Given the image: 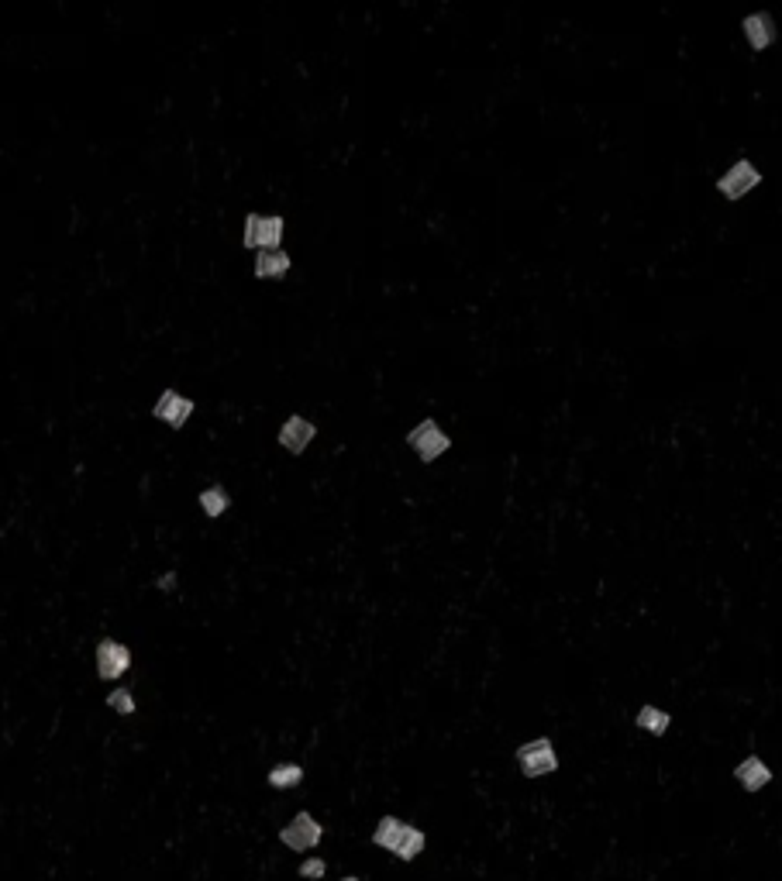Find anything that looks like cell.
Listing matches in <instances>:
<instances>
[{"instance_id": "8992f818", "label": "cell", "mask_w": 782, "mask_h": 881, "mask_svg": "<svg viewBox=\"0 0 782 881\" xmlns=\"http://www.w3.org/2000/svg\"><path fill=\"white\" fill-rule=\"evenodd\" d=\"M94 665H97V675L104 678V682H118V678H125L131 668V647L114 641V637H104V641H97Z\"/></svg>"}, {"instance_id": "ba28073f", "label": "cell", "mask_w": 782, "mask_h": 881, "mask_svg": "<svg viewBox=\"0 0 782 881\" xmlns=\"http://www.w3.org/2000/svg\"><path fill=\"white\" fill-rule=\"evenodd\" d=\"M321 837H324V826L314 820L311 813H304V809H300L297 816H293L290 823L283 826L280 830V840L286 847H290V851H314L317 844H321Z\"/></svg>"}, {"instance_id": "2e32d148", "label": "cell", "mask_w": 782, "mask_h": 881, "mask_svg": "<svg viewBox=\"0 0 782 881\" xmlns=\"http://www.w3.org/2000/svg\"><path fill=\"white\" fill-rule=\"evenodd\" d=\"M107 709H114V713L121 716H135V696H131L128 689H114L111 696H107Z\"/></svg>"}, {"instance_id": "277c9868", "label": "cell", "mask_w": 782, "mask_h": 881, "mask_svg": "<svg viewBox=\"0 0 782 881\" xmlns=\"http://www.w3.org/2000/svg\"><path fill=\"white\" fill-rule=\"evenodd\" d=\"M286 238V217L280 214H245V228H242V248L249 252H269V248H280Z\"/></svg>"}, {"instance_id": "30bf717a", "label": "cell", "mask_w": 782, "mask_h": 881, "mask_svg": "<svg viewBox=\"0 0 782 881\" xmlns=\"http://www.w3.org/2000/svg\"><path fill=\"white\" fill-rule=\"evenodd\" d=\"M741 35H745L748 49L755 52V56H762V52H769L772 45H776V38H779L776 18H772L769 11L745 14V18H741Z\"/></svg>"}, {"instance_id": "9c48e42d", "label": "cell", "mask_w": 782, "mask_h": 881, "mask_svg": "<svg viewBox=\"0 0 782 881\" xmlns=\"http://www.w3.org/2000/svg\"><path fill=\"white\" fill-rule=\"evenodd\" d=\"M152 417H156L159 424L173 427V431H183L187 420L193 417V400L183 396L180 389H162V396L152 403Z\"/></svg>"}, {"instance_id": "e0dca14e", "label": "cell", "mask_w": 782, "mask_h": 881, "mask_svg": "<svg viewBox=\"0 0 782 881\" xmlns=\"http://www.w3.org/2000/svg\"><path fill=\"white\" fill-rule=\"evenodd\" d=\"M324 871H328V864L321 861V857H311V861L300 864V878H324Z\"/></svg>"}, {"instance_id": "d6986e66", "label": "cell", "mask_w": 782, "mask_h": 881, "mask_svg": "<svg viewBox=\"0 0 782 881\" xmlns=\"http://www.w3.org/2000/svg\"><path fill=\"white\" fill-rule=\"evenodd\" d=\"M338 881H359V878H338Z\"/></svg>"}, {"instance_id": "4fadbf2b", "label": "cell", "mask_w": 782, "mask_h": 881, "mask_svg": "<svg viewBox=\"0 0 782 881\" xmlns=\"http://www.w3.org/2000/svg\"><path fill=\"white\" fill-rule=\"evenodd\" d=\"M634 727L648 737H665L672 730V713L662 706H655V703H645L638 713H634Z\"/></svg>"}, {"instance_id": "7a4b0ae2", "label": "cell", "mask_w": 782, "mask_h": 881, "mask_svg": "<svg viewBox=\"0 0 782 881\" xmlns=\"http://www.w3.org/2000/svg\"><path fill=\"white\" fill-rule=\"evenodd\" d=\"M404 441H407V448L417 455V462H421V465H435L438 458H445L448 451H452V444H455L452 434H448L435 417L417 420V424L407 431Z\"/></svg>"}, {"instance_id": "5bb4252c", "label": "cell", "mask_w": 782, "mask_h": 881, "mask_svg": "<svg viewBox=\"0 0 782 881\" xmlns=\"http://www.w3.org/2000/svg\"><path fill=\"white\" fill-rule=\"evenodd\" d=\"M266 782L273 785V789H280V792H286V789H297V785L304 782V768H300L297 761H283V764H273V768H269V775H266Z\"/></svg>"}, {"instance_id": "5b68a950", "label": "cell", "mask_w": 782, "mask_h": 881, "mask_svg": "<svg viewBox=\"0 0 782 881\" xmlns=\"http://www.w3.org/2000/svg\"><path fill=\"white\" fill-rule=\"evenodd\" d=\"M514 761L517 768H521L524 778H545V775H555L559 771V751H555L552 737H534L528 740V744H521L514 751Z\"/></svg>"}, {"instance_id": "52a82bcc", "label": "cell", "mask_w": 782, "mask_h": 881, "mask_svg": "<svg viewBox=\"0 0 782 881\" xmlns=\"http://www.w3.org/2000/svg\"><path fill=\"white\" fill-rule=\"evenodd\" d=\"M276 441H280V448L290 451V455H304L317 441V424L311 417H304V413H290L280 424V431H276Z\"/></svg>"}, {"instance_id": "3957f363", "label": "cell", "mask_w": 782, "mask_h": 881, "mask_svg": "<svg viewBox=\"0 0 782 881\" xmlns=\"http://www.w3.org/2000/svg\"><path fill=\"white\" fill-rule=\"evenodd\" d=\"M762 179H765L762 169H758L748 155H741V159H734L731 166L714 179V190L720 200H727V204H741L748 193H755L758 186H762Z\"/></svg>"}, {"instance_id": "6da1fadb", "label": "cell", "mask_w": 782, "mask_h": 881, "mask_svg": "<svg viewBox=\"0 0 782 881\" xmlns=\"http://www.w3.org/2000/svg\"><path fill=\"white\" fill-rule=\"evenodd\" d=\"M373 844L397 854L400 861H417V857L424 854V847H428V837H424V830L397 820V816H383L373 830Z\"/></svg>"}, {"instance_id": "9a60e30c", "label": "cell", "mask_w": 782, "mask_h": 881, "mask_svg": "<svg viewBox=\"0 0 782 881\" xmlns=\"http://www.w3.org/2000/svg\"><path fill=\"white\" fill-rule=\"evenodd\" d=\"M200 500V510H204V517H211V520H221L224 513L231 510V493L224 486H207L204 493L197 496Z\"/></svg>"}, {"instance_id": "ac0fdd59", "label": "cell", "mask_w": 782, "mask_h": 881, "mask_svg": "<svg viewBox=\"0 0 782 881\" xmlns=\"http://www.w3.org/2000/svg\"><path fill=\"white\" fill-rule=\"evenodd\" d=\"M156 586H159V589H166V592H173V589H176V575H173V572H166V575H162V579H156Z\"/></svg>"}, {"instance_id": "8fae6325", "label": "cell", "mask_w": 782, "mask_h": 881, "mask_svg": "<svg viewBox=\"0 0 782 881\" xmlns=\"http://www.w3.org/2000/svg\"><path fill=\"white\" fill-rule=\"evenodd\" d=\"M293 269V255L286 252V248H269V252H255V262H252V272L255 279H262V283H276V279H286Z\"/></svg>"}, {"instance_id": "7c38bea8", "label": "cell", "mask_w": 782, "mask_h": 881, "mask_svg": "<svg viewBox=\"0 0 782 881\" xmlns=\"http://www.w3.org/2000/svg\"><path fill=\"white\" fill-rule=\"evenodd\" d=\"M772 768L769 764H765L762 758H758V754H748V758H741L738 764H734V782L741 785V789L745 792H762L765 785H772Z\"/></svg>"}]
</instances>
